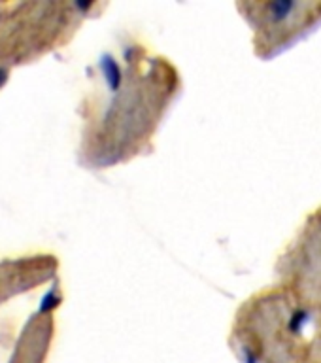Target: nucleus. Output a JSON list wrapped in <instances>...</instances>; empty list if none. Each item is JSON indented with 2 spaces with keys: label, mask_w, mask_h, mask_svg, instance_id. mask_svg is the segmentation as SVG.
Returning <instances> with one entry per match:
<instances>
[]
</instances>
